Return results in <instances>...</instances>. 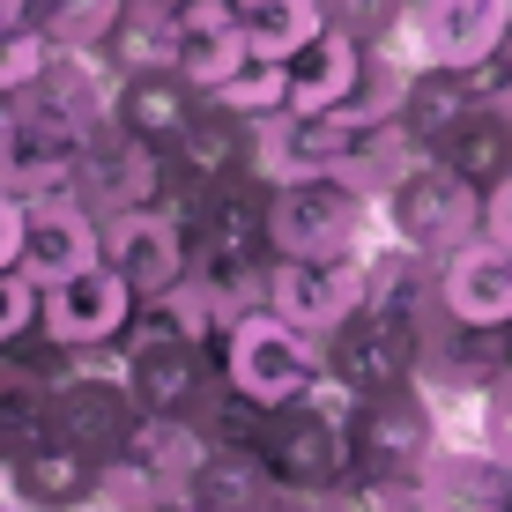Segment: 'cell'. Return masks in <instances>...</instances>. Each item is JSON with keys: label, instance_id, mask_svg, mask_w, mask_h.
Wrapping results in <instances>:
<instances>
[{"label": "cell", "instance_id": "obj_34", "mask_svg": "<svg viewBox=\"0 0 512 512\" xmlns=\"http://www.w3.org/2000/svg\"><path fill=\"white\" fill-rule=\"evenodd\" d=\"M268 512H327V505H320V498H297V490H275Z\"/></svg>", "mask_w": 512, "mask_h": 512}, {"label": "cell", "instance_id": "obj_5", "mask_svg": "<svg viewBox=\"0 0 512 512\" xmlns=\"http://www.w3.org/2000/svg\"><path fill=\"white\" fill-rule=\"evenodd\" d=\"M208 357H216V342L208 334H193L179 312L156 297V305H141V320L127 327V342H119V372H127L134 401L149 416H179L193 409V394L208 386Z\"/></svg>", "mask_w": 512, "mask_h": 512}, {"label": "cell", "instance_id": "obj_24", "mask_svg": "<svg viewBox=\"0 0 512 512\" xmlns=\"http://www.w3.org/2000/svg\"><path fill=\"white\" fill-rule=\"evenodd\" d=\"M127 453H134V461L171 490V498H179L186 475L208 461V431H201V423H193L186 409H179V416H149V423L134 431V446H127Z\"/></svg>", "mask_w": 512, "mask_h": 512}, {"label": "cell", "instance_id": "obj_32", "mask_svg": "<svg viewBox=\"0 0 512 512\" xmlns=\"http://www.w3.org/2000/svg\"><path fill=\"white\" fill-rule=\"evenodd\" d=\"M23 245H30V208L0 186V268H23Z\"/></svg>", "mask_w": 512, "mask_h": 512}, {"label": "cell", "instance_id": "obj_6", "mask_svg": "<svg viewBox=\"0 0 512 512\" xmlns=\"http://www.w3.org/2000/svg\"><path fill=\"white\" fill-rule=\"evenodd\" d=\"M38 290H45L38 297V327L60 349H75V357L119 349V342H127V327L141 320V290L112 268V260L75 268V275H60V282H38Z\"/></svg>", "mask_w": 512, "mask_h": 512}, {"label": "cell", "instance_id": "obj_19", "mask_svg": "<svg viewBox=\"0 0 512 512\" xmlns=\"http://www.w3.org/2000/svg\"><path fill=\"white\" fill-rule=\"evenodd\" d=\"M186 512H268L275 505V475L253 446H208V461L186 475Z\"/></svg>", "mask_w": 512, "mask_h": 512}, {"label": "cell", "instance_id": "obj_27", "mask_svg": "<svg viewBox=\"0 0 512 512\" xmlns=\"http://www.w3.org/2000/svg\"><path fill=\"white\" fill-rule=\"evenodd\" d=\"M208 104H223V112H238V119H275V112H290V67L253 52V60H245Z\"/></svg>", "mask_w": 512, "mask_h": 512}, {"label": "cell", "instance_id": "obj_11", "mask_svg": "<svg viewBox=\"0 0 512 512\" xmlns=\"http://www.w3.org/2000/svg\"><path fill=\"white\" fill-rule=\"evenodd\" d=\"M149 423V409L134 401L127 372H97V364H82V372H67L52 386V431L75 438L82 453H97V461H112V453L134 446V431Z\"/></svg>", "mask_w": 512, "mask_h": 512}, {"label": "cell", "instance_id": "obj_14", "mask_svg": "<svg viewBox=\"0 0 512 512\" xmlns=\"http://www.w3.org/2000/svg\"><path fill=\"white\" fill-rule=\"evenodd\" d=\"M416 512H512V468L490 446H438L416 475Z\"/></svg>", "mask_w": 512, "mask_h": 512}, {"label": "cell", "instance_id": "obj_13", "mask_svg": "<svg viewBox=\"0 0 512 512\" xmlns=\"http://www.w3.org/2000/svg\"><path fill=\"white\" fill-rule=\"evenodd\" d=\"M409 38L423 67H475L512 38V0H416Z\"/></svg>", "mask_w": 512, "mask_h": 512}, {"label": "cell", "instance_id": "obj_35", "mask_svg": "<svg viewBox=\"0 0 512 512\" xmlns=\"http://www.w3.org/2000/svg\"><path fill=\"white\" fill-rule=\"evenodd\" d=\"M30 8H38V0H0V30H8V23H30Z\"/></svg>", "mask_w": 512, "mask_h": 512}, {"label": "cell", "instance_id": "obj_23", "mask_svg": "<svg viewBox=\"0 0 512 512\" xmlns=\"http://www.w3.org/2000/svg\"><path fill=\"white\" fill-rule=\"evenodd\" d=\"M334 23L327 0H238V30L260 60H290L297 45H312Z\"/></svg>", "mask_w": 512, "mask_h": 512}, {"label": "cell", "instance_id": "obj_2", "mask_svg": "<svg viewBox=\"0 0 512 512\" xmlns=\"http://www.w3.org/2000/svg\"><path fill=\"white\" fill-rule=\"evenodd\" d=\"M483 201L490 193L468 186L453 164L416 156V164L379 193V216H386V231H394V245H409L423 260H446V253H461V245L483 238Z\"/></svg>", "mask_w": 512, "mask_h": 512}, {"label": "cell", "instance_id": "obj_38", "mask_svg": "<svg viewBox=\"0 0 512 512\" xmlns=\"http://www.w3.org/2000/svg\"><path fill=\"white\" fill-rule=\"evenodd\" d=\"M409 512H416V505H409Z\"/></svg>", "mask_w": 512, "mask_h": 512}, {"label": "cell", "instance_id": "obj_4", "mask_svg": "<svg viewBox=\"0 0 512 512\" xmlns=\"http://www.w3.org/2000/svg\"><path fill=\"white\" fill-rule=\"evenodd\" d=\"M364 223H372V193L334 179V171L268 186V253H282V260L364 253Z\"/></svg>", "mask_w": 512, "mask_h": 512}, {"label": "cell", "instance_id": "obj_25", "mask_svg": "<svg viewBox=\"0 0 512 512\" xmlns=\"http://www.w3.org/2000/svg\"><path fill=\"white\" fill-rule=\"evenodd\" d=\"M45 431H52V379L0 349V453L30 446V438H45Z\"/></svg>", "mask_w": 512, "mask_h": 512}, {"label": "cell", "instance_id": "obj_9", "mask_svg": "<svg viewBox=\"0 0 512 512\" xmlns=\"http://www.w3.org/2000/svg\"><path fill=\"white\" fill-rule=\"evenodd\" d=\"M438 446H446L438 438V394L423 379L394 386V394H372L357 409V468L386 475V483H416Z\"/></svg>", "mask_w": 512, "mask_h": 512}, {"label": "cell", "instance_id": "obj_22", "mask_svg": "<svg viewBox=\"0 0 512 512\" xmlns=\"http://www.w3.org/2000/svg\"><path fill=\"white\" fill-rule=\"evenodd\" d=\"M431 156H438V164H453L468 186L498 193V186L512 179V119H498V112H468Z\"/></svg>", "mask_w": 512, "mask_h": 512}, {"label": "cell", "instance_id": "obj_21", "mask_svg": "<svg viewBox=\"0 0 512 512\" xmlns=\"http://www.w3.org/2000/svg\"><path fill=\"white\" fill-rule=\"evenodd\" d=\"M253 60V45H245L238 15H216V23H179V45H171V67L193 82L201 97H216L223 82L238 75V67Z\"/></svg>", "mask_w": 512, "mask_h": 512}, {"label": "cell", "instance_id": "obj_36", "mask_svg": "<svg viewBox=\"0 0 512 512\" xmlns=\"http://www.w3.org/2000/svg\"><path fill=\"white\" fill-rule=\"evenodd\" d=\"M149 512H186V498H164V505H149Z\"/></svg>", "mask_w": 512, "mask_h": 512}, {"label": "cell", "instance_id": "obj_37", "mask_svg": "<svg viewBox=\"0 0 512 512\" xmlns=\"http://www.w3.org/2000/svg\"><path fill=\"white\" fill-rule=\"evenodd\" d=\"M0 512H23V505H15V498H0Z\"/></svg>", "mask_w": 512, "mask_h": 512}, {"label": "cell", "instance_id": "obj_28", "mask_svg": "<svg viewBox=\"0 0 512 512\" xmlns=\"http://www.w3.org/2000/svg\"><path fill=\"white\" fill-rule=\"evenodd\" d=\"M52 52H60V45L38 30V15H30V23H8V30H0V97H23L30 82L52 67Z\"/></svg>", "mask_w": 512, "mask_h": 512}, {"label": "cell", "instance_id": "obj_33", "mask_svg": "<svg viewBox=\"0 0 512 512\" xmlns=\"http://www.w3.org/2000/svg\"><path fill=\"white\" fill-rule=\"evenodd\" d=\"M483 238H490V245H505V253H512V179H505V186H498V193L483 201Z\"/></svg>", "mask_w": 512, "mask_h": 512}, {"label": "cell", "instance_id": "obj_7", "mask_svg": "<svg viewBox=\"0 0 512 512\" xmlns=\"http://www.w3.org/2000/svg\"><path fill=\"white\" fill-rule=\"evenodd\" d=\"M320 349H327V372L342 379L357 401L423 379V334H416L409 312H386V305H357Z\"/></svg>", "mask_w": 512, "mask_h": 512}, {"label": "cell", "instance_id": "obj_18", "mask_svg": "<svg viewBox=\"0 0 512 512\" xmlns=\"http://www.w3.org/2000/svg\"><path fill=\"white\" fill-rule=\"evenodd\" d=\"M364 52L372 45L349 38L342 23H327L312 45H297L290 60H282L290 67V112H305V119L312 112H342L349 90H357V75H364Z\"/></svg>", "mask_w": 512, "mask_h": 512}, {"label": "cell", "instance_id": "obj_16", "mask_svg": "<svg viewBox=\"0 0 512 512\" xmlns=\"http://www.w3.org/2000/svg\"><path fill=\"white\" fill-rule=\"evenodd\" d=\"M104 260V216L82 193H67V201H38L30 208V245H23V268L38 282H60L75 268H97Z\"/></svg>", "mask_w": 512, "mask_h": 512}, {"label": "cell", "instance_id": "obj_17", "mask_svg": "<svg viewBox=\"0 0 512 512\" xmlns=\"http://www.w3.org/2000/svg\"><path fill=\"white\" fill-rule=\"evenodd\" d=\"M201 90L179 75V67H149V75H119V104H112V127H127L156 149H179V134L193 127L201 112Z\"/></svg>", "mask_w": 512, "mask_h": 512}, {"label": "cell", "instance_id": "obj_8", "mask_svg": "<svg viewBox=\"0 0 512 512\" xmlns=\"http://www.w3.org/2000/svg\"><path fill=\"white\" fill-rule=\"evenodd\" d=\"M104 260L141 290V305H156L193 275V223L171 201L119 208V216H104Z\"/></svg>", "mask_w": 512, "mask_h": 512}, {"label": "cell", "instance_id": "obj_1", "mask_svg": "<svg viewBox=\"0 0 512 512\" xmlns=\"http://www.w3.org/2000/svg\"><path fill=\"white\" fill-rule=\"evenodd\" d=\"M357 409L364 401L349 394L334 372H320L297 401L268 409L253 453L268 461L275 490H297V498H327L349 468H357Z\"/></svg>", "mask_w": 512, "mask_h": 512}, {"label": "cell", "instance_id": "obj_30", "mask_svg": "<svg viewBox=\"0 0 512 512\" xmlns=\"http://www.w3.org/2000/svg\"><path fill=\"white\" fill-rule=\"evenodd\" d=\"M468 90H475V112H498L512 119V38L498 52H483V60L468 67Z\"/></svg>", "mask_w": 512, "mask_h": 512}, {"label": "cell", "instance_id": "obj_29", "mask_svg": "<svg viewBox=\"0 0 512 512\" xmlns=\"http://www.w3.org/2000/svg\"><path fill=\"white\" fill-rule=\"evenodd\" d=\"M38 275L30 268H0V349L8 342H23L30 327H38Z\"/></svg>", "mask_w": 512, "mask_h": 512}, {"label": "cell", "instance_id": "obj_12", "mask_svg": "<svg viewBox=\"0 0 512 512\" xmlns=\"http://www.w3.org/2000/svg\"><path fill=\"white\" fill-rule=\"evenodd\" d=\"M97 453H82L75 438L45 431L30 446L0 453V498H15L23 512H90L97 505Z\"/></svg>", "mask_w": 512, "mask_h": 512}, {"label": "cell", "instance_id": "obj_10", "mask_svg": "<svg viewBox=\"0 0 512 512\" xmlns=\"http://www.w3.org/2000/svg\"><path fill=\"white\" fill-rule=\"evenodd\" d=\"M260 305H268L275 320H290V327H305V334L327 342V334L364 305V253H342V260H282V253H268V290H260Z\"/></svg>", "mask_w": 512, "mask_h": 512}, {"label": "cell", "instance_id": "obj_15", "mask_svg": "<svg viewBox=\"0 0 512 512\" xmlns=\"http://www.w3.org/2000/svg\"><path fill=\"white\" fill-rule=\"evenodd\" d=\"M438 305L461 327H505L512 320V253L490 245V238L446 253L438 260Z\"/></svg>", "mask_w": 512, "mask_h": 512}, {"label": "cell", "instance_id": "obj_3", "mask_svg": "<svg viewBox=\"0 0 512 512\" xmlns=\"http://www.w3.org/2000/svg\"><path fill=\"white\" fill-rule=\"evenodd\" d=\"M216 372L231 379L245 401L282 409V401H297L327 372V349H320V334H305V327L275 320L268 305H253V312H238V320L216 334Z\"/></svg>", "mask_w": 512, "mask_h": 512}, {"label": "cell", "instance_id": "obj_20", "mask_svg": "<svg viewBox=\"0 0 512 512\" xmlns=\"http://www.w3.org/2000/svg\"><path fill=\"white\" fill-rule=\"evenodd\" d=\"M475 112V90H468V67H416L409 75V97H401V127L423 156L438 149L461 119Z\"/></svg>", "mask_w": 512, "mask_h": 512}, {"label": "cell", "instance_id": "obj_26", "mask_svg": "<svg viewBox=\"0 0 512 512\" xmlns=\"http://www.w3.org/2000/svg\"><path fill=\"white\" fill-rule=\"evenodd\" d=\"M38 30L60 52H104V38L119 30V15H127V0H38Z\"/></svg>", "mask_w": 512, "mask_h": 512}, {"label": "cell", "instance_id": "obj_31", "mask_svg": "<svg viewBox=\"0 0 512 512\" xmlns=\"http://www.w3.org/2000/svg\"><path fill=\"white\" fill-rule=\"evenodd\" d=\"M475 446H490L512 468V379H498L483 401H475Z\"/></svg>", "mask_w": 512, "mask_h": 512}]
</instances>
